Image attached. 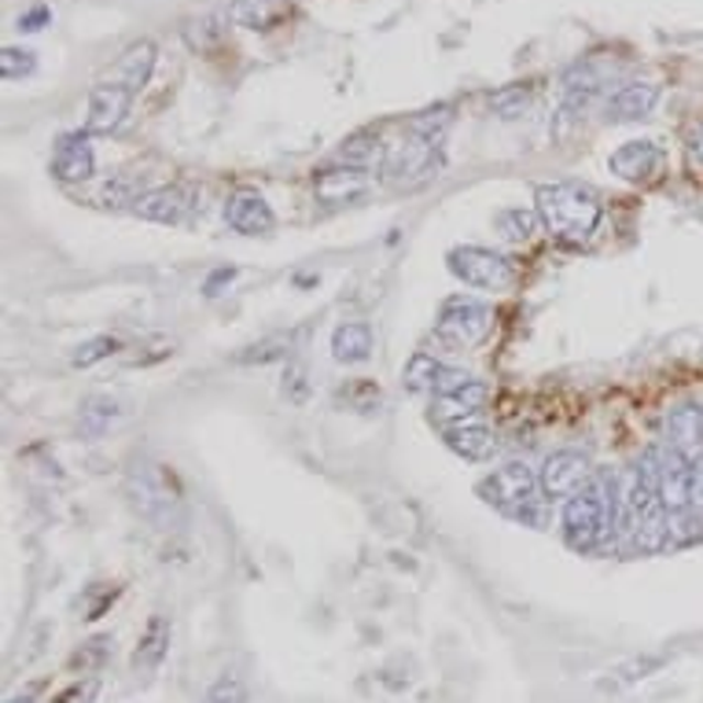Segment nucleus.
I'll return each instance as SVG.
<instances>
[{
	"instance_id": "1",
	"label": "nucleus",
	"mask_w": 703,
	"mask_h": 703,
	"mask_svg": "<svg viewBox=\"0 0 703 703\" xmlns=\"http://www.w3.org/2000/svg\"><path fill=\"white\" fill-rule=\"evenodd\" d=\"M534 210H538L545 233L553 239L582 247L590 244L593 233L601 228L604 199L593 185L556 181V185H542L538 192H534Z\"/></svg>"
},
{
	"instance_id": "2",
	"label": "nucleus",
	"mask_w": 703,
	"mask_h": 703,
	"mask_svg": "<svg viewBox=\"0 0 703 703\" xmlns=\"http://www.w3.org/2000/svg\"><path fill=\"white\" fill-rule=\"evenodd\" d=\"M618 512H623V490L612 471H596L574 498L563 505V538L571 549L590 553L607 534H615Z\"/></svg>"
},
{
	"instance_id": "3",
	"label": "nucleus",
	"mask_w": 703,
	"mask_h": 703,
	"mask_svg": "<svg viewBox=\"0 0 703 703\" xmlns=\"http://www.w3.org/2000/svg\"><path fill=\"white\" fill-rule=\"evenodd\" d=\"M623 509L634 531V545L641 553H659L670 545V523L663 498H659V471H656V449H648L641 465L634 468L626 490H623Z\"/></svg>"
},
{
	"instance_id": "4",
	"label": "nucleus",
	"mask_w": 703,
	"mask_h": 703,
	"mask_svg": "<svg viewBox=\"0 0 703 703\" xmlns=\"http://www.w3.org/2000/svg\"><path fill=\"white\" fill-rule=\"evenodd\" d=\"M125 498L136 516L155 523L159 531H170L181 512V490L174 482V471L148 457L133 460V468L125 471Z\"/></svg>"
},
{
	"instance_id": "5",
	"label": "nucleus",
	"mask_w": 703,
	"mask_h": 703,
	"mask_svg": "<svg viewBox=\"0 0 703 703\" xmlns=\"http://www.w3.org/2000/svg\"><path fill=\"white\" fill-rule=\"evenodd\" d=\"M449 261V272H454L457 280H465L471 288H482V291H509L516 284V266H512V258H505L501 250H490V247H454L446 255Z\"/></svg>"
},
{
	"instance_id": "6",
	"label": "nucleus",
	"mask_w": 703,
	"mask_h": 703,
	"mask_svg": "<svg viewBox=\"0 0 703 703\" xmlns=\"http://www.w3.org/2000/svg\"><path fill=\"white\" fill-rule=\"evenodd\" d=\"M542 482H538V471L531 465H523V460H509V465H501L490 471L487 479L479 482V494L482 501H490L494 509L501 512H516V516H527L531 505L538 498Z\"/></svg>"
},
{
	"instance_id": "7",
	"label": "nucleus",
	"mask_w": 703,
	"mask_h": 703,
	"mask_svg": "<svg viewBox=\"0 0 703 703\" xmlns=\"http://www.w3.org/2000/svg\"><path fill=\"white\" fill-rule=\"evenodd\" d=\"M438 163H443V148L409 133L398 148H391L383 170H387V181L394 188H416V185L432 181L438 174Z\"/></svg>"
},
{
	"instance_id": "8",
	"label": "nucleus",
	"mask_w": 703,
	"mask_h": 703,
	"mask_svg": "<svg viewBox=\"0 0 703 703\" xmlns=\"http://www.w3.org/2000/svg\"><path fill=\"white\" fill-rule=\"evenodd\" d=\"M490 328H494V313H490L487 302L465 295L449 299L435 324V332L454 346H479L490 335Z\"/></svg>"
},
{
	"instance_id": "9",
	"label": "nucleus",
	"mask_w": 703,
	"mask_h": 703,
	"mask_svg": "<svg viewBox=\"0 0 703 703\" xmlns=\"http://www.w3.org/2000/svg\"><path fill=\"white\" fill-rule=\"evenodd\" d=\"M590 479H593V468H590V457H585L582 449H553L538 468L542 494L553 498V501L556 498H574Z\"/></svg>"
},
{
	"instance_id": "10",
	"label": "nucleus",
	"mask_w": 703,
	"mask_h": 703,
	"mask_svg": "<svg viewBox=\"0 0 703 703\" xmlns=\"http://www.w3.org/2000/svg\"><path fill=\"white\" fill-rule=\"evenodd\" d=\"M130 108H133V92L100 78L89 92L86 133L89 136H108L114 130H122V122L130 119Z\"/></svg>"
},
{
	"instance_id": "11",
	"label": "nucleus",
	"mask_w": 703,
	"mask_h": 703,
	"mask_svg": "<svg viewBox=\"0 0 703 703\" xmlns=\"http://www.w3.org/2000/svg\"><path fill=\"white\" fill-rule=\"evenodd\" d=\"M52 174L59 177L63 185H81L97 174V152L89 144V133H63L52 148Z\"/></svg>"
},
{
	"instance_id": "12",
	"label": "nucleus",
	"mask_w": 703,
	"mask_h": 703,
	"mask_svg": "<svg viewBox=\"0 0 703 703\" xmlns=\"http://www.w3.org/2000/svg\"><path fill=\"white\" fill-rule=\"evenodd\" d=\"M365 192H369V170H358V166H328V170L313 174V196L324 207L354 203Z\"/></svg>"
},
{
	"instance_id": "13",
	"label": "nucleus",
	"mask_w": 703,
	"mask_h": 703,
	"mask_svg": "<svg viewBox=\"0 0 703 703\" xmlns=\"http://www.w3.org/2000/svg\"><path fill=\"white\" fill-rule=\"evenodd\" d=\"M659 166H663V152H659L656 141H626V144H618L612 152V159H607V170L629 185L648 181Z\"/></svg>"
},
{
	"instance_id": "14",
	"label": "nucleus",
	"mask_w": 703,
	"mask_h": 703,
	"mask_svg": "<svg viewBox=\"0 0 703 703\" xmlns=\"http://www.w3.org/2000/svg\"><path fill=\"white\" fill-rule=\"evenodd\" d=\"M188 210H192V196L177 185H163V188H148V196L136 199L133 214L152 225H181Z\"/></svg>"
},
{
	"instance_id": "15",
	"label": "nucleus",
	"mask_w": 703,
	"mask_h": 703,
	"mask_svg": "<svg viewBox=\"0 0 703 703\" xmlns=\"http://www.w3.org/2000/svg\"><path fill=\"white\" fill-rule=\"evenodd\" d=\"M225 222L228 228H236L239 236H266L272 233V225H277V214H272V207L266 203V196L244 188V192H236L225 203Z\"/></svg>"
},
{
	"instance_id": "16",
	"label": "nucleus",
	"mask_w": 703,
	"mask_h": 703,
	"mask_svg": "<svg viewBox=\"0 0 703 703\" xmlns=\"http://www.w3.org/2000/svg\"><path fill=\"white\" fill-rule=\"evenodd\" d=\"M155 59H159V52H155L152 41H133L130 48L122 52L119 63L103 75V81H111V86H122L130 89L133 97L141 92L144 86L152 81V70H155Z\"/></svg>"
},
{
	"instance_id": "17",
	"label": "nucleus",
	"mask_w": 703,
	"mask_h": 703,
	"mask_svg": "<svg viewBox=\"0 0 703 703\" xmlns=\"http://www.w3.org/2000/svg\"><path fill=\"white\" fill-rule=\"evenodd\" d=\"M667 446H674L681 457L700 465L703 457V409L681 405L667 416Z\"/></svg>"
},
{
	"instance_id": "18",
	"label": "nucleus",
	"mask_w": 703,
	"mask_h": 703,
	"mask_svg": "<svg viewBox=\"0 0 703 703\" xmlns=\"http://www.w3.org/2000/svg\"><path fill=\"white\" fill-rule=\"evenodd\" d=\"M446 446L465 460H487L494 457L498 435L479 420H457L454 427H446Z\"/></svg>"
},
{
	"instance_id": "19",
	"label": "nucleus",
	"mask_w": 703,
	"mask_h": 703,
	"mask_svg": "<svg viewBox=\"0 0 703 703\" xmlns=\"http://www.w3.org/2000/svg\"><path fill=\"white\" fill-rule=\"evenodd\" d=\"M166 656H170V618L152 615L148 626H144V634H141V641H136L133 670L136 674H155Z\"/></svg>"
},
{
	"instance_id": "20",
	"label": "nucleus",
	"mask_w": 703,
	"mask_h": 703,
	"mask_svg": "<svg viewBox=\"0 0 703 703\" xmlns=\"http://www.w3.org/2000/svg\"><path fill=\"white\" fill-rule=\"evenodd\" d=\"M656 100H659V86H652V81H626V86L607 100V119L637 122L645 119V114H652Z\"/></svg>"
},
{
	"instance_id": "21",
	"label": "nucleus",
	"mask_w": 703,
	"mask_h": 703,
	"mask_svg": "<svg viewBox=\"0 0 703 703\" xmlns=\"http://www.w3.org/2000/svg\"><path fill=\"white\" fill-rule=\"evenodd\" d=\"M332 358L339 365H361L372 358V328L365 321H343L332 332Z\"/></svg>"
},
{
	"instance_id": "22",
	"label": "nucleus",
	"mask_w": 703,
	"mask_h": 703,
	"mask_svg": "<svg viewBox=\"0 0 703 703\" xmlns=\"http://www.w3.org/2000/svg\"><path fill=\"white\" fill-rule=\"evenodd\" d=\"M288 8L291 0H233L228 4V19L247 30H269L288 15Z\"/></svg>"
},
{
	"instance_id": "23",
	"label": "nucleus",
	"mask_w": 703,
	"mask_h": 703,
	"mask_svg": "<svg viewBox=\"0 0 703 703\" xmlns=\"http://www.w3.org/2000/svg\"><path fill=\"white\" fill-rule=\"evenodd\" d=\"M601 92V78L590 63H574V67L563 75V111L582 114L593 103V97Z\"/></svg>"
},
{
	"instance_id": "24",
	"label": "nucleus",
	"mask_w": 703,
	"mask_h": 703,
	"mask_svg": "<svg viewBox=\"0 0 703 703\" xmlns=\"http://www.w3.org/2000/svg\"><path fill=\"white\" fill-rule=\"evenodd\" d=\"M122 416V402L111 394H92L81 402V413H78V427L86 438H100L111 432V424H119Z\"/></svg>"
},
{
	"instance_id": "25",
	"label": "nucleus",
	"mask_w": 703,
	"mask_h": 703,
	"mask_svg": "<svg viewBox=\"0 0 703 703\" xmlns=\"http://www.w3.org/2000/svg\"><path fill=\"white\" fill-rule=\"evenodd\" d=\"M449 125H454V108H449V103H438V108H427V111L413 114V119H409V133L420 136V141L438 144V148H443Z\"/></svg>"
},
{
	"instance_id": "26",
	"label": "nucleus",
	"mask_w": 703,
	"mask_h": 703,
	"mask_svg": "<svg viewBox=\"0 0 703 703\" xmlns=\"http://www.w3.org/2000/svg\"><path fill=\"white\" fill-rule=\"evenodd\" d=\"M380 155H383L380 136H376V133H354V136H346V141L339 144L335 159H339V166H358V170H369Z\"/></svg>"
},
{
	"instance_id": "27",
	"label": "nucleus",
	"mask_w": 703,
	"mask_h": 703,
	"mask_svg": "<svg viewBox=\"0 0 703 703\" xmlns=\"http://www.w3.org/2000/svg\"><path fill=\"white\" fill-rule=\"evenodd\" d=\"M487 398H490V387L482 380H471L468 387H460L457 394L438 398V413L443 416H471L487 405Z\"/></svg>"
},
{
	"instance_id": "28",
	"label": "nucleus",
	"mask_w": 703,
	"mask_h": 703,
	"mask_svg": "<svg viewBox=\"0 0 703 703\" xmlns=\"http://www.w3.org/2000/svg\"><path fill=\"white\" fill-rule=\"evenodd\" d=\"M438 369H443V361H435L432 354H413V358L405 361V369H402L405 391H413V394H427V391H432L435 394Z\"/></svg>"
},
{
	"instance_id": "29",
	"label": "nucleus",
	"mask_w": 703,
	"mask_h": 703,
	"mask_svg": "<svg viewBox=\"0 0 703 703\" xmlns=\"http://www.w3.org/2000/svg\"><path fill=\"white\" fill-rule=\"evenodd\" d=\"M538 225H542L538 210L509 207V210H501V214H498L501 236H505V239H516V244H527V239H531L534 233H538Z\"/></svg>"
},
{
	"instance_id": "30",
	"label": "nucleus",
	"mask_w": 703,
	"mask_h": 703,
	"mask_svg": "<svg viewBox=\"0 0 703 703\" xmlns=\"http://www.w3.org/2000/svg\"><path fill=\"white\" fill-rule=\"evenodd\" d=\"M247 700H250V689L239 670H222L203 692V703H247Z\"/></svg>"
},
{
	"instance_id": "31",
	"label": "nucleus",
	"mask_w": 703,
	"mask_h": 703,
	"mask_svg": "<svg viewBox=\"0 0 703 703\" xmlns=\"http://www.w3.org/2000/svg\"><path fill=\"white\" fill-rule=\"evenodd\" d=\"M141 196H148L144 192V174H133V170H125V174H119V177H111L108 185H103V192H100V199L108 207H136V199Z\"/></svg>"
},
{
	"instance_id": "32",
	"label": "nucleus",
	"mask_w": 703,
	"mask_h": 703,
	"mask_svg": "<svg viewBox=\"0 0 703 703\" xmlns=\"http://www.w3.org/2000/svg\"><path fill=\"white\" fill-rule=\"evenodd\" d=\"M531 100H534L531 86H509L490 97V108H494L501 119H520V114L531 108Z\"/></svg>"
},
{
	"instance_id": "33",
	"label": "nucleus",
	"mask_w": 703,
	"mask_h": 703,
	"mask_svg": "<svg viewBox=\"0 0 703 703\" xmlns=\"http://www.w3.org/2000/svg\"><path fill=\"white\" fill-rule=\"evenodd\" d=\"M114 350H119V339H114V335H97V339H86L81 346H75L70 365H75V369H92L97 361L111 358Z\"/></svg>"
},
{
	"instance_id": "34",
	"label": "nucleus",
	"mask_w": 703,
	"mask_h": 703,
	"mask_svg": "<svg viewBox=\"0 0 703 703\" xmlns=\"http://www.w3.org/2000/svg\"><path fill=\"white\" fill-rule=\"evenodd\" d=\"M291 350V335H272V339H261L255 346H247L244 354H236L239 365H266V361H277V358H288Z\"/></svg>"
},
{
	"instance_id": "35",
	"label": "nucleus",
	"mask_w": 703,
	"mask_h": 703,
	"mask_svg": "<svg viewBox=\"0 0 703 703\" xmlns=\"http://www.w3.org/2000/svg\"><path fill=\"white\" fill-rule=\"evenodd\" d=\"M670 523V545H692L703 538V512H678V516H667Z\"/></svg>"
},
{
	"instance_id": "36",
	"label": "nucleus",
	"mask_w": 703,
	"mask_h": 703,
	"mask_svg": "<svg viewBox=\"0 0 703 703\" xmlns=\"http://www.w3.org/2000/svg\"><path fill=\"white\" fill-rule=\"evenodd\" d=\"M34 67H37V56L30 48H4L0 52V75H4L8 81L34 75Z\"/></svg>"
},
{
	"instance_id": "37",
	"label": "nucleus",
	"mask_w": 703,
	"mask_h": 703,
	"mask_svg": "<svg viewBox=\"0 0 703 703\" xmlns=\"http://www.w3.org/2000/svg\"><path fill=\"white\" fill-rule=\"evenodd\" d=\"M108 637H92V641H86L78 648L75 656H70V667H81V674H89V670H100L103 667V659H108Z\"/></svg>"
},
{
	"instance_id": "38",
	"label": "nucleus",
	"mask_w": 703,
	"mask_h": 703,
	"mask_svg": "<svg viewBox=\"0 0 703 703\" xmlns=\"http://www.w3.org/2000/svg\"><path fill=\"white\" fill-rule=\"evenodd\" d=\"M97 696H100V678L89 674L86 681H75L67 692H59L52 703H97Z\"/></svg>"
},
{
	"instance_id": "39",
	"label": "nucleus",
	"mask_w": 703,
	"mask_h": 703,
	"mask_svg": "<svg viewBox=\"0 0 703 703\" xmlns=\"http://www.w3.org/2000/svg\"><path fill=\"white\" fill-rule=\"evenodd\" d=\"M476 376H468V372H460V369H449V365H443L438 369V380H435V398H446V394H457L460 387H468Z\"/></svg>"
},
{
	"instance_id": "40",
	"label": "nucleus",
	"mask_w": 703,
	"mask_h": 703,
	"mask_svg": "<svg viewBox=\"0 0 703 703\" xmlns=\"http://www.w3.org/2000/svg\"><path fill=\"white\" fill-rule=\"evenodd\" d=\"M685 155H689L692 170H703V119L692 122L685 130Z\"/></svg>"
},
{
	"instance_id": "41",
	"label": "nucleus",
	"mask_w": 703,
	"mask_h": 703,
	"mask_svg": "<svg viewBox=\"0 0 703 703\" xmlns=\"http://www.w3.org/2000/svg\"><path fill=\"white\" fill-rule=\"evenodd\" d=\"M659 667V659H634V663H626V667H618L615 670V681H637V678H648V670H656Z\"/></svg>"
},
{
	"instance_id": "42",
	"label": "nucleus",
	"mask_w": 703,
	"mask_h": 703,
	"mask_svg": "<svg viewBox=\"0 0 703 703\" xmlns=\"http://www.w3.org/2000/svg\"><path fill=\"white\" fill-rule=\"evenodd\" d=\"M52 19L48 8H34V12H26V15H19V30H26V34H34V30H41Z\"/></svg>"
}]
</instances>
